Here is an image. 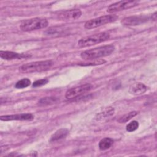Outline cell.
<instances>
[{
    "instance_id": "cell-6",
    "label": "cell",
    "mask_w": 157,
    "mask_h": 157,
    "mask_svg": "<svg viewBox=\"0 0 157 157\" xmlns=\"http://www.w3.org/2000/svg\"><path fill=\"white\" fill-rule=\"evenodd\" d=\"M139 4L136 1H121L110 5L107 9V12L109 13H114L119 12L127 9L136 6Z\"/></svg>"
},
{
    "instance_id": "cell-3",
    "label": "cell",
    "mask_w": 157,
    "mask_h": 157,
    "mask_svg": "<svg viewBox=\"0 0 157 157\" xmlns=\"http://www.w3.org/2000/svg\"><path fill=\"white\" fill-rule=\"evenodd\" d=\"M110 34L107 32H102L90 36H86L80 39L78 41V45L80 47H90L109 39Z\"/></svg>"
},
{
    "instance_id": "cell-8",
    "label": "cell",
    "mask_w": 157,
    "mask_h": 157,
    "mask_svg": "<svg viewBox=\"0 0 157 157\" xmlns=\"http://www.w3.org/2000/svg\"><path fill=\"white\" fill-rule=\"evenodd\" d=\"M82 15V12L79 9L66 10L59 12L58 18L63 20H75L79 18Z\"/></svg>"
},
{
    "instance_id": "cell-9",
    "label": "cell",
    "mask_w": 157,
    "mask_h": 157,
    "mask_svg": "<svg viewBox=\"0 0 157 157\" xmlns=\"http://www.w3.org/2000/svg\"><path fill=\"white\" fill-rule=\"evenodd\" d=\"M148 19L145 16H131L124 18L121 23L125 26H136L147 21Z\"/></svg>"
},
{
    "instance_id": "cell-7",
    "label": "cell",
    "mask_w": 157,
    "mask_h": 157,
    "mask_svg": "<svg viewBox=\"0 0 157 157\" xmlns=\"http://www.w3.org/2000/svg\"><path fill=\"white\" fill-rule=\"evenodd\" d=\"M91 85L90 84L86 83L82 85L74 88H72L68 90L65 94V97L66 99H74L80 95L85 94V93L89 91L91 89Z\"/></svg>"
},
{
    "instance_id": "cell-16",
    "label": "cell",
    "mask_w": 157,
    "mask_h": 157,
    "mask_svg": "<svg viewBox=\"0 0 157 157\" xmlns=\"http://www.w3.org/2000/svg\"><path fill=\"white\" fill-rule=\"evenodd\" d=\"M30 84L31 80L28 78H24L17 82L15 85V87L18 89H22L29 86Z\"/></svg>"
},
{
    "instance_id": "cell-15",
    "label": "cell",
    "mask_w": 157,
    "mask_h": 157,
    "mask_svg": "<svg viewBox=\"0 0 157 157\" xmlns=\"http://www.w3.org/2000/svg\"><path fill=\"white\" fill-rule=\"evenodd\" d=\"M58 99L54 97H47L42 98L39 101V104L40 105H48L55 104L57 102Z\"/></svg>"
},
{
    "instance_id": "cell-11",
    "label": "cell",
    "mask_w": 157,
    "mask_h": 157,
    "mask_svg": "<svg viewBox=\"0 0 157 157\" xmlns=\"http://www.w3.org/2000/svg\"><path fill=\"white\" fill-rule=\"evenodd\" d=\"M30 56L27 54L18 53L11 51H0V57L6 60H12L14 59H21Z\"/></svg>"
},
{
    "instance_id": "cell-2",
    "label": "cell",
    "mask_w": 157,
    "mask_h": 157,
    "mask_svg": "<svg viewBox=\"0 0 157 157\" xmlns=\"http://www.w3.org/2000/svg\"><path fill=\"white\" fill-rule=\"evenodd\" d=\"M53 64V62L50 60L32 62L22 65L19 67V70L24 73L41 72L50 69Z\"/></svg>"
},
{
    "instance_id": "cell-1",
    "label": "cell",
    "mask_w": 157,
    "mask_h": 157,
    "mask_svg": "<svg viewBox=\"0 0 157 157\" xmlns=\"http://www.w3.org/2000/svg\"><path fill=\"white\" fill-rule=\"evenodd\" d=\"M114 50L115 47L113 45L101 46L82 52L80 54V56L82 59L85 60H93L108 56L113 52Z\"/></svg>"
},
{
    "instance_id": "cell-12",
    "label": "cell",
    "mask_w": 157,
    "mask_h": 157,
    "mask_svg": "<svg viewBox=\"0 0 157 157\" xmlns=\"http://www.w3.org/2000/svg\"><path fill=\"white\" fill-rule=\"evenodd\" d=\"M147 91L146 86L142 83H136L132 85L129 90V92L134 95H140L144 94Z\"/></svg>"
},
{
    "instance_id": "cell-10",
    "label": "cell",
    "mask_w": 157,
    "mask_h": 157,
    "mask_svg": "<svg viewBox=\"0 0 157 157\" xmlns=\"http://www.w3.org/2000/svg\"><path fill=\"white\" fill-rule=\"evenodd\" d=\"M34 116L31 113H20L15 115H7L1 116L0 119L2 121H11V120H32Z\"/></svg>"
},
{
    "instance_id": "cell-5",
    "label": "cell",
    "mask_w": 157,
    "mask_h": 157,
    "mask_svg": "<svg viewBox=\"0 0 157 157\" xmlns=\"http://www.w3.org/2000/svg\"><path fill=\"white\" fill-rule=\"evenodd\" d=\"M118 17L116 15H107L91 19L85 23L86 29H92L115 21Z\"/></svg>"
},
{
    "instance_id": "cell-4",
    "label": "cell",
    "mask_w": 157,
    "mask_h": 157,
    "mask_svg": "<svg viewBox=\"0 0 157 157\" xmlns=\"http://www.w3.org/2000/svg\"><path fill=\"white\" fill-rule=\"evenodd\" d=\"M48 26V21L45 18H34L23 21L20 25V29L23 31H31L45 28Z\"/></svg>"
},
{
    "instance_id": "cell-17",
    "label": "cell",
    "mask_w": 157,
    "mask_h": 157,
    "mask_svg": "<svg viewBox=\"0 0 157 157\" xmlns=\"http://www.w3.org/2000/svg\"><path fill=\"white\" fill-rule=\"evenodd\" d=\"M137 114V112L136 111H132V112H129L128 113H127V114L123 115V117H120L117 121H118L119 123H120L127 122V121H128L129 120H131L132 117H135Z\"/></svg>"
},
{
    "instance_id": "cell-14",
    "label": "cell",
    "mask_w": 157,
    "mask_h": 157,
    "mask_svg": "<svg viewBox=\"0 0 157 157\" xmlns=\"http://www.w3.org/2000/svg\"><path fill=\"white\" fill-rule=\"evenodd\" d=\"M113 144V140L109 137L101 139L99 143V148L101 150H106L111 147Z\"/></svg>"
},
{
    "instance_id": "cell-13",
    "label": "cell",
    "mask_w": 157,
    "mask_h": 157,
    "mask_svg": "<svg viewBox=\"0 0 157 157\" xmlns=\"http://www.w3.org/2000/svg\"><path fill=\"white\" fill-rule=\"evenodd\" d=\"M69 133L68 129L66 128H61L57 130L50 138V142H56L65 138Z\"/></svg>"
},
{
    "instance_id": "cell-19",
    "label": "cell",
    "mask_w": 157,
    "mask_h": 157,
    "mask_svg": "<svg viewBox=\"0 0 157 157\" xmlns=\"http://www.w3.org/2000/svg\"><path fill=\"white\" fill-rule=\"evenodd\" d=\"M48 82V80L47 78H43V79H40V80H37L36 81H35L33 83V87L36 88V87H39V86H43L45 84H47Z\"/></svg>"
},
{
    "instance_id": "cell-18",
    "label": "cell",
    "mask_w": 157,
    "mask_h": 157,
    "mask_svg": "<svg viewBox=\"0 0 157 157\" xmlns=\"http://www.w3.org/2000/svg\"><path fill=\"white\" fill-rule=\"evenodd\" d=\"M138 127H139V123L136 120H133L132 121L130 122L129 124H127L126 129V131L128 132H132L136 130L138 128Z\"/></svg>"
}]
</instances>
